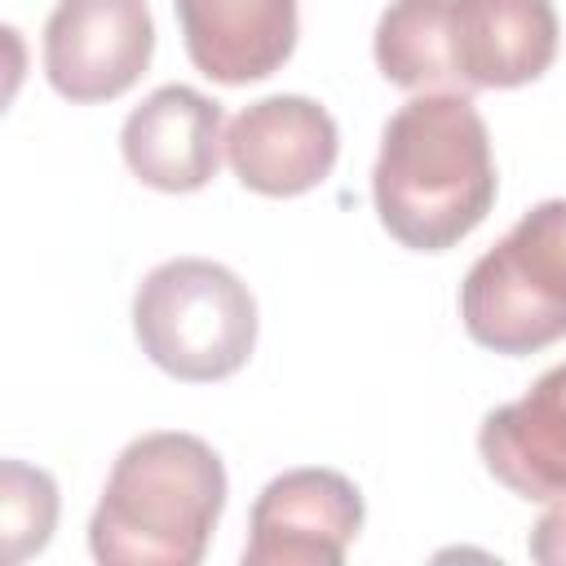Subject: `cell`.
<instances>
[{"mask_svg":"<svg viewBox=\"0 0 566 566\" xmlns=\"http://www.w3.org/2000/svg\"><path fill=\"white\" fill-rule=\"evenodd\" d=\"M380 226L411 252H447L473 234L495 203V159L486 119L464 93H420L402 102L371 168Z\"/></svg>","mask_w":566,"mask_h":566,"instance_id":"cell-1","label":"cell"},{"mask_svg":"<svg viewBox=\"0 0 566 566\" xmlns=\"http://www.w3.org/2000/svg\"><path fill=\"white\" fill-rule=\"evenodd\" d=\"M226 509L221 455L177 429L133 438L88 517L102 566H195Z\"/></svg>","mask_w":566,"mask_h":566,"instance_id":"cell-2","label":"cell"},{"mask_svg":"<svg viewBox=\"0 0 566 566\" xmlns=\"http://www.w3.org/2000/svg\"><path fill=\"white\" fill-rule=\"evenodd\" d=\"M133 336L159 371L186 385H212L252 358L256 301L221 261L172 256L137 283Z\"/></svg>","mask_w":566,"mask_h":566,"instance_id":"cell-3","label":"cell"},{"mask_svg":"<svg viewBox=\"0 0 566 566\" xmlns=\"http://www.w3.org/2000/svg\"><path fill=\"white\" fill-rule=\"evenodd\" d=\"M464 332L522 358L566 340V199H544L486 248L460 283Z\"/></svg>","mask_w":566,"mask_h":566,"instance_id":"cell-4","label":"cell"},{"mask_svg":"<svg viewBox=\"0 0 566 566\" xmlns=\"http://www.w3.org/2000/svg\"><path fill=\"white\" fill-rule=\"evenodd\" d=\"M155 53L146 0H57L44 22V75L66 102H111L128 93Z\"/></svg>","mask_w":566,"mask_h":566,"instance_id":"cell-5","label":"cell"},{"mask_svg":"<svg viewBox=\"0 0 566 566\" xmlns=\"http://www.w3.org/2000/svg\"><path fill=\"white\" fill-rule=\"evenodd\" d=\"M363 531V495L336 469H287L252 504L243 566H340Z\"/></svg>","mask_w":566,"mask_h":566,"instance_id":"cell-6","label":"cell"},{"mask_svg":"<svg viewBox=\"0 0 566 566\" xmlns=\"http://www.w3.org/2000/svg\"><path fill=\"white\" fill-rule=\"evenodd\" d=\"M340 155L336 119L296 93H274L243 106L226 128V159L234 177L265 195L292 199L327 181Z\"/></svg>","mask_w":566,"mask_h":566,"instance_id":"cell-7","label":"cell"},{"mask_svg":"<svg viewBox=\"0 0 566 566\" xmlns=\"http://www.w3.org/2000/svg\"><path fill=\"white\" fill-rule=\"evenodd\" d=\"M447 53L464 97L478 88H522L557 57V9L553 0H451Z\"/></svg>","mask_w":566,"mask_h":566,"instance_id":"cell-8","label":"cell"},{"mask_svg":"<svg viewBox=\"0 0 566 566\" xmlns=\"http://www.w3.org/2000/svg\"><path fill=\"white\" fill-rule=\"evenodd\" d=\"M119 150L128 172L164 195L203 190L226 150V111L190 84H164L128 111Z\"/></svg>","mask_w":566,"mask_h":566,"instance_id":"cell-9","label":"cell"},{"mask_svg":"<svg viewBox=\"0 0 566 566\" xmlns=\"http://www.w3.org/2000/svg\"><path fill=\"white\" fill-rule=\"evenodd\" d=\"M486 473L522 500H566V363L548 367L517 402L478 429Z\"/></svg>","mask_w":566,"mask_h":566,"instance_id":"cell-10","label":"cell"},{"mask_svg":"<svg viewBox=\"0 0 566 566\" xmlns=\"http://www.w3.org/2000/svg\"><path fill=\"white\" fill-rule=\"evenodd\" d=\"M195 71L217 84L274 75L296 49V0H172Z\"/></svg>","mask_w":566,"mask_h":566,"instance_id":"cell-11","label":"cell"},{"mask_svg":"<svg viewBox=\"0 0 566 566\" xmlns=\"http://www.w3.org/2000/svg\"><path fill=\"white\" fill-rule=\"evenodd\" d=\"M447 4L451 0H394L371 35L376 66L407 93H455L447 53Z\"/></svg>","mask_w":566,"mask_h":566,"instance_id":"cell-12","label":"cell"},{"mask_svg":"<svg viewBox=\"0 0 566 566\" xmlns=\"http://www.w3.org/2000/svg\"><path fill=\"white\" fill-rule=\"evenodd\" d=\"M57 526V486L44 469H31L22 460L0 464V531H4V557L27 562L35 557Z\"/></svg>","mask_w":566,"mask_h":566,"instance_id":"cell-13","label":"cell"},{"mask_svg":"<svg viewBox=\"0 0 566 566\" xmlns=\"http://www.w3.org/2000/svg\"><path fill=\"white\" fill-rule=\"evenodd\" d=\"M526 553L544 566H566V500H557L535 526H531V539H526Z\"/></svg>","mask_w":566,"mask_h":566,"instance_id":"cell-14","label":"cell"}]
</instances>
